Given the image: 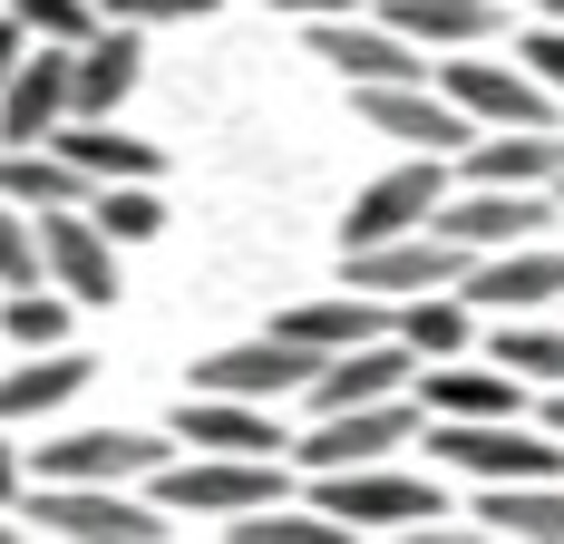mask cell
Masks as SVG:
<instances>
[{
	"label": "cell",
	"mask_w": 564,
	"mask_h": 544,
	"mask_svg": "<svg viewBox=\"0 0 564 544\" xmlns=\"http://www.w3.org/2000/svg\"><path fill=\"white\" fill-rule=\"evenodd\" d=\"M429 457L477 477V487H516V477H564V437H535L516 418H429Z\"/></svg>",
	"instance_id": "obj_1"
},
{
	"label": "cell",
	"mask_w": 564,
	"mask_h": 544,
	"mask_svg": "<svg viewBox=\"0 0 564 544\" xmlns=\"http://www.w3.org/2000/svg\"><path fill=\"white\" fill-rule=\"evenodd\" d=\"M147 487L156 515H243V505H282V457H166Z\"/></svg>",
	"instance_id": "obj_2"
},
{
	"label": "cell",
	"mask_w": 564,
	"mask_h": 544,
	"mask_svg": "<svg viewBox=\"0 0 564 544\" xmlns=\"http://www.w3.org/2000/svg\"><path fill=\"white\" fill-rule=\"evenodd\" d=\"M30 525H50L68 544H156L166 535V515L137 505L127 487H50V477H30Z\"/></svg>",
	"instance_id": "obj_3"
},
{
	"label": "cell",
	"mask_w": 564,
	"mask_h": 544,
	"mask_svg": "<svg viewBox=\"0 0 564 544\" xmlns=\"http://www.w3.org/2000/svg\"><path fill=\"white\" fill-rule=\"evenodd\" d=\"M312 505L332 525H438V487L429 477H390L380 457L370 467H322L312 477Z\"/></svg>",
	"instance_id": "obj_4"
},
{
	"label": "cell",
	"mask_w": 564,
	"mask_h": 544,
	"mask_svg": "<svg viewBox=\"0 0 564 544\" xmlns=\"http://www.w3.org/2000/svg\"><path fill=\"white\" fill-rule=\"evenodd\" d=\"M545 215H555V205H545V185H467V205H448V195L429 205V224L448 233L457 253H507V243H535Z\"/></svg>",
	"instance_id": "obj_5"
},
{
	"label": "cell",
	"mask_w": 564,
	"mask_h": 544,
	"mask_svg": "<svg viewBox=\"0 0 564 544\" xmlns=\"http://www.w3.org/2000/svg\"><path fill=\"white\" fill-rule=\"evenodd\" d=\"M409 437H419V409H409V399H360V409H322V428L282 437V447L322 477V467H370V457H390Z\"/></svg>",
	"instance_id": "obj_6"
},
{
	"label": "cell",
	"mask_w": 564,
	"mask_h": 544,
	"mask_svg": "<svg viewBox=\"0 0 564 544\" xmlns=\"http://www.w3.org/2000/svg\"><path fill=\"white\" fill-rule=\"evenodd\" d=\"M322 370V350H302V340H282V330H263V340H234V350H205L195 360V380L205 399H292V389Z\"/></svg>",
	"instance_id": "obj_7"
},
{
	"label": "cell",
	"mask_w": 564,
	"mask_h": 544,
	"mask_svg": "<svg viewBox=\"0 0 564 544\" xmlns=\"http://www.w3.org/2000/svg\"><path fill=\"white\" fill-rule=\"evenodd\" d=\"M156 467H166V437H147V428H78L58 447H40L50 487H147Z\"/></svg>",
	"instance_id": "obj_8"
},
{
	"label": "cell",
	"mask_w": 564,
	"mask_h": 544,
	"mask_svg": "<svg viewBox=\"0 0 564 544\" xmlns=\"http://www.w3.org/2000/svg\"><path fill=\"white\" fill-rule=\"evenodd\" d=\"M457 272H467V253L438 224L390 233V243H350V292H370V302H390V292H448Z\"/></svg>",
	"instance_id": "obj_9"
},
{
	"label": "cell",
	"mask_w": 564,
	"mask_h": 544,
	"mask_svg": "<svg viewBox=\"0 0 564 544\" xmlns=\"http://www.w3.org/2000/svg\"><path fill=\"white\" fill-rule=\"evenodd\" d=\"M448 108L467 127H555V88L516 58H448Z\"/></svg>",
	"instance_id": "obj_10"
},
{
	"label": "cell",
	"mask_w": 564,
	"mask_h": 544,
	"mask_svg": "<svg viewBox=\"0 0 564 544\" xmlns=\"http://www.w3.org/2000/svg\"><path fill=\"white\" fill-rule=\"evenodd\" d=\"M448 292L467 312H545V302H564V253H545V243L467 253V272H457Z\"/></svg>",
	"instance_id": "obj_11"
},
{
	"label": "cell",
	"mask_w": 564,
	"mask_h": 544,
	"mask_svg": "<svg viewBox=\"0 0 564 544\" xmlns=\"http://www.w3.org/2000/svg\"><path fill=\"white\" fill-rule=\"evenodd\" d=\"M30 233H40V282H58L68 302H117V243L88 224V205H50Z\"/></svg>",
	"instance_id": "obj_12"
},
{
	"label": "cell",
	"mask_w": 564,
	"mask_h": 544,
	"mask_svg": "<svg viewBox=\"0 0 564 544\" xmlns=\"http://www.w3.org/2000/svg\"><path fill=\"white\" fill-rule=\"evenodd\" d=\"M312 58H332L350 88H399V78H429L419 40H399L390 20H380V30H360V10H340V20H312Z\"/></svg>",
	"instance_id": "obj_13"
},
{
	"label": "cell",
	"mask_w": 564,
	"mask_h": 544,
	"mask_svg": "<svg viewBox=\"0 0 564 544\" xmlns=\"http://www.w3.org/2000/svg\"><path fill=\"white\" fill-rule=\"evenodd\" d=\"M438 195H448V165H438V156H419V165H399V175H380V185H360V205L340 215V253H350V243H390V233H419Z\"/></svg>",
	"instance_id": "obj_14"
},
{
	"label": "cell",
	"mask_w": 564,
	"mask_h": 544,
	"mask_svg": "<svg viewBox=\"0 0 564 544\" xmlns=\"http://www.w3.org/2000/svg\"><path fill=\"white\" fill-rule=\"evenodd\" d=\"M58 117H68V50L40 40V50L10 58V78H0V137L10 146H40Z\"/></svg>",
	"instance_id": "obj_15"
},
{
	"label": "cell",
	"mask_w": 564,
	"mask_h": 544,
	"mask_svg": "<svg viewBox=\"0 0 564 544\" xmlns=\"http://www.w3.org/2000/svg\"><path fill=\"white\" fill-rule=\"evenodd\" d=\"M137 68H147V30H88L78 50H68V117H117L127 108V88H137Z\"/></svg>",
	"instance_id": "obj_16"
},
{
	"label": "cell",
	"mask_w": 564,
	"mask_h": 544,
	"mask_svg": "<svg viewBox=\"0 0 564 544\" xmlns=\"http://www.w3.org/2000/svg\"><path fill=\"white\" fill-rule=\"evenodd\" d=\"M360 117L380 127V137H409V146H429V156H448L467 146L477 127L448 108V98H429V78H399V88H360Z\"/></svg>",
	"instance_id": "obj_17"
},
{
	"label": "cell",
	"mask_w": 564,
	"mask_h": 544,
	"mask_svg": "<svg viewBox=\"0 0 564 544\" xmlns=\"http://www.w3.org/2000/svg\"><path fill=\"white\" fill-rule=\"evenodd\" d=\"M467 156V185H555L564 175V137L555 127H487L457 146Z\"/></svg>",
	"instance_id": "obj_18"
},
{
	"label": "cell",
	"mask_w": 564,
	"mask_h": 544,
	"mask_svg": "<svg viewBox=\"0 0 564 544\" xmlns=\"http://www.w3.org/2000/svg\"><path fill=\"white\" fill-rule=\"evenodd\" d=\"M185 447H205V457H282V428L263 418V399H205V389H185Z\"/></svg>",
	"instance_id": "obj_19"
},
{
	"label": "cell",
	"mask_w": 564,
	"mask_h": 544,
	"mask_svg": "<svg viewBox=\"0 0 564 544\" xmlns=\"http://www.w3.org/2000/svg\"><path fill=\"white\" fill-rule=\"evenodd\" d=\"M40 146H58V156L78 165L88 185H117V175H156V165H166L156 146H147V137H117L108 117H58Z\"/></svg>",
	"instance_id": "obj_20"
},
{
	"label": "cell",
	"mask_w": 564,
	"mask_h": 544,
	"mask_svg": "<svg viewBox=\"0 0 564 544\" xmlns=\"http://www.w3.org/2000/svg\"><path fill=\"white\" fill-rule=\"evenodd\" d=\"M419 380V409L429 418H516L525 409V380L516 370H409Z\"/></svg>",
	"instance_id": "obj_21"
},
{
	"label": "cell",
	"mask_w": 564,
	"mask_h": 544,
	"mask_svg": "<svg viewBox=\"0 0 564 544\" xmlns=\"http://www.w3.org/2000/svg\"><path fill=\"white\" fill-rule=\"evenodd\" d=\"M88 380H98V360H78L68 340H58V350H30V370L0 380V428H10V418H50V409H68Z\"/></svg>",
	"instance_id": "obj_22"
},
{
	"label": "cell",
	"mask_w": 564,
	"mask_h": 544,
	"mask_svg": "<svg viewBox=\"0 0 564 544\" xmlns=\"http://www.w3.org/2000/svg\"><path fill=\"white\" fill-rule=\"evenodd\" d=\"M0 195L20 215H50V205H88V175L58 146H0Z\"/></svg>",
	"instance_id": "obj_23"
},
{
	"label": "cell",
	"mask_w": 564,
	"mask_h": 544,
	"mask_svg": "<svg viewBox=\"0 0 564 544\" xmlns=\"http://www.w3.org/2000/svg\"><path fill=\"white\" fill-rule=\"evenodd\" d=\"M390 30L419 50H477L497 40V0H390Z\"/></svg>",
	"instance_id": "obj_24"
},
{
	"label": "cell",
	"mask_w": 564,
	"mask_h": 544,
	"mask_svg": "<svg viewBox=\"0 0 564 544\" xmlns=\"http://www.w3.org/2000/svg\"><path fill=\"white\" fill-rule=\"evenodd\" d=\"M477 525H507L525 544H564V477H516V487H487Z\"/></svg>",
	"instance_id": "obj_25"
},
{
	"label": "cell",
	"mask_w": 564,
	"mask_h": 544,
	"mask_svg": "<svg viewBox=\"0 0 564 544\" xmlns=\"http://www.w3.org/2000/svg\"><path fill=\"white\" fill-rule=\"evenodd\" d=\"M380 302L370 292H332V302H302V312H282V340H302V350H350V340H380Z\"/></svg>",
	"instance_id": "obj_26"
},
{
	"label": "cell",
	"mask_w": 564,
	"mask_h": 544,
	"mask_svg": "<svg viewBox=\"0 0 564 544\" xmlns=\"http://www.w3.org/2000/svg\"><path fill=\"white\" fill-rule=\"evenodd\" d=\"M88 224L108 233V243H147L166 205H156V175H117V185H88Z\"/></svg>",
	"instance_id": "obj_27"
},
{
	"label": "cell",
	"mask_w": 564,
	"mask_h": 544,
	"mask_svg": "<svg viewBox=\"0 0 564 544\" xmlns=\"http://www.w3.org/2000/svg\"><path fill=\"white\" fill-rule=\"evenodd\" d=\"M467 330H477V312H467L457 292H409V322H399L409 360H457V350H467Z\"/></svg>",
	"instance_id": "obj_28"
},
{
	"label": "cell",
	"mask_w": 564,
	"mask_h": 544,
	"mask_svg": "<svg viewBox=\"0 0 564 544\" xmlns=\"http://www.w3.org/2000/svg\"><path fill=\"white\" fill-rule=\"evenodd\" d=\"M234 544H350V525H332L322 505L292 515V505H243L234 515Z\"/></svg>",
	"instance_id": "obj_29"
},
{
	"label": "cell",
	"mask_w": 564,
	"mask_h": 544,
	"mask_svg": "<svg viewBox=\"0 0 564 544\" xmlns=\"http://www.w3.org/2000/svg\"><path fill=\"white\" fill-rule=\"evenodd\" d=\"M0 330H10L20 350H58V340H68V292H40V282H20V292L0 302Z\"/></svg>",
	"instance_id": "obj_30"
},
{
	"label": "cell",
	"mask_w": 564,
	"mask_h": 544,
	"mask_svg": "<svg viewBox=\"0 0 564 544\" xmlns=\"http://www.w3.org/2000/svg\"><path fill=\"white\" fill-rule=\"evenodd\" d=\"M497 370L564 389V330H545V322H507V330H497Z\"/></svg>",
	"instance_id": "obj_31"
},
{
	"label": "cell",
	"mask_w": 564,
	"mask_h": 544,
	"mask_svg": "<svg viewBox=\"0 0 564 544\" xmlns=\"http://www.w3.org/2000/svg\"><path fill=\"white\" fill-rule=\"evenodd\" d=\"M0 10H10L30 40H58V50H78V40L98 30V10H88V0H0Z\"/></svg>",
	"instance_id": "obj_32"
},
{
	"label": "cell",
	"mask_w": 564,
	"mask_h": 544,
	"mask_svg": "<svg viewBox=\"0 0 564 544\" xmlns=\"http://www.w3.org/2000/svg\"><path fill=\"white\" fill-rule=\"evenodd\" d=\"M20 282H40V233H30V215L0 195V292H20Z\"/></svg>",
	"instance_id": "obj_33"
},
{
	"label": "cell",
	"mask_w": 564,
	"mask_h": 544,
	"mask_svg": "<svg viewBox=\"0 0 564 544\" xmlns=\"http://www.w3.org/2000/svg\"><path fill=\"white\" fill-rule=\"evenodd\" d=\"M108 10L127 20V30H166V20H205L215 0H108Z\"/></svg>",
	"instance_id": "obj_34"
},
{
	"label": "cell",
	"mask_w": 564,
	"mask_h": 544,
	"mask_svg": "<svg viewBox=\"0 0 564 544\" xmlns=\"http://www.w3.org/2000/svg\"><path fill=\"white\" fill-rule=\"evenodd\" d=\"M516 58H525V78H545V88L564 98V20H545V30H535V40H525Z\"/></svg>",
	"instance_id": "obj_35"
},
{
	"label": "cell",
	"mask_w": 564,
	"mask_h": 544,
	"mask_svg": "<svg viewBox=\"0 0 564 544\" xmlns=\"http://www.w3.org/2000/svg\"><path fill=\"white\" fill-rule=\"evenodd\" d=\"M263 10H302V20H340V10H360V0H263Z\"/></svg>",
	"instance_id": "obj_36"
},
{
	"label": "cell",
	"mask_w": 564,
	"mask_h": 544,
	"mask_svg": "<svg viewBox=\"0 0 564 544\" xmlns=\"http://www.w3.org/2000/svg\"><path fill=\"white\" fill-rule=\"evenodd\" d=\"M30 50V30H20V20H10V10H0V78H10V58Z\"/></svg>",
	"instance_id": "obj_37"
},
{
	"label": "cell",
	"mask_w": 564,
	"mask_h": 544,
	"mask_svg": "<svg viewBox=\"0 0 564 544\" xmlns=\"http://www.w3.org/2000/svg\"><path fill=\"white\" fill-rule=\"evenodd\" d=\"M20 496V457H10V437H0V505Z\"/></svg>",
	"instance_id": "obj_38"
},
{
	"label": "cell",
	"mask_w": 564,
	"mask_h": 544,
	"mask_svg": "<svg viewBox=\"0 0 564 544\" xmlns=\"http://www.w3.org/2000/svg\"><path fill=\"white\" fill-rule=\"evenodd\" d=\"M545 437H564V389H555V399H545Z\"/></svg>",
	"instance_id": "obj_39"
},
{
	"label": "cell",
	"mask_w": 564,
	"mask_h": 544,
	"mask_svg": "<svg viewBox=\"0 0 564 544\" xmlns=\"http://www.w3.org/2000/svg\"><path fill=\"white\" fill-rule=\"evenodd\" d=\"M535 10H545V20H564V0H535Z\"/></svg>",
	"instance_id": "obj_40"
},
{
	"label": "cell",
	"mask_w": 564,
	"mask_h": 544,
	"mask_svg": "<svg viewBox=\"0 0 564 544\" xmlns=\"http://www.w3.org/2000/svg\"><path fill=\"white\" fill-rule=\"evenodd\" d=\"M10 535H20V525H0V544H10Z\"/></svg>",
	"instance_id": "obj_41"
},
{
	"label": "cell",
	"mask_w": 564,
	"mask_h": 544,
	"mask_svg": "<svg viewBox=\"0 0 564 544\" xmlns=\"http://www.w3.org/2000/svg\"><path fill=\"white\" fill-rule=\"evenodd\" d=\"M555 195H564V175H555Z\"/></svg>",
	"instance_id": "obj_42"
}]
</instances>
